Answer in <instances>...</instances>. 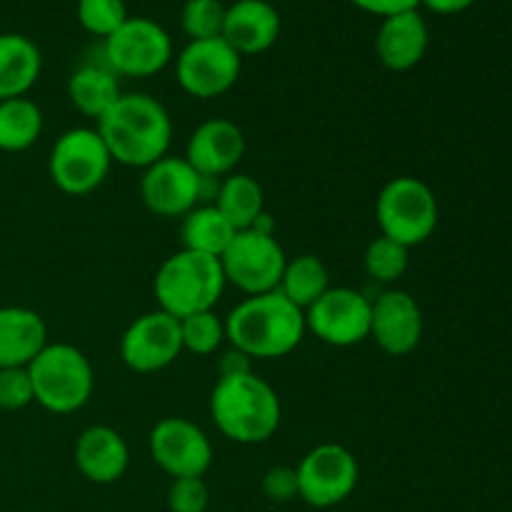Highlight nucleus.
<instances>
[{"label":"nucleus","instance_id":"obj_5","mask_svg":"<svg viewBox=\"0 0 512 512\" xmlns=\"http://www.w3.org/2000/svg\"><path fill=\"white\" fill-rule=\"evenodd\" d=\"M35 403L48 413L70 415L88 405L95 373L83 350L68 343H48L28 365Z\"/></svg>","mask_w":512,"mask_h":512},{"label":"nucleus","instance_id":"obj_29","mask_svg":"<svg viewBox=\"0 0 512 512\" xmlns=\"http://www.w3.org/2000/svg\"><path fill=\"white\" fill-rule=\"evenodd\" d=\"M180 335H183V350L195 355H210L225 340V320H220L213 310L188 315L180 320Z\"/></svg>","mask_w":512,"mask_h":512},{"label":"nucleus","instance_id":"obj_11","mask_svg":"<svg viewBox=\"0 0 512 512\" xmlns=\"http://www.w3.org/2000/svg\"><path fill=\"white\" fill-rule=\"evenodd\" d=\"M240 60L223 38L190 40L175 60V78L193 98H218L238 83Z\"/></svg>","mask_w":512,"mask_h":512},{"label":"nucleus","instance_id":"obj_14","mask_svg":"<svg viewBox=\"0 0 512 512\" xmlns=\"http://www.w3.org/2000/svg\"><path fill=\"white\" fill-rule=\"evenodd\" d=\"M183 353L180 320L163 310H153L128 325L120 338V358L133 373H158Z\"/></svg>","mask_w":512,"mask_h":512},{"label":"nucleus","instance_id":"obj_23","mask_svg":"<svg viewBox=\"0 0 512 512\" xmlns=\"http://www.w3.org/2000/svg\"><path fill=\"white\" fill-rule=\"evenodd\" d=\"M118 75L108 63H83L68 80V98L75 110L98 123L120 98Z\"/></svg>","mask_w":512,"mask_h":512},{"label":"nucleus","instance_id":"obj_37","mask_svg":"<svg viewBox=\"0 0 512 512\" xmlns=\"http://www.w3.org/2000/svg\"><path fill=\"white\" fill-rule=\"evenodd\" d=\"M473 3L475 0H420V5H428V8L438 15L463 13V10H468Z\"/></svg>","mask_w":512,"mask_h":512},{"label":"nucleus","instance_id":"obj_10","mask_svg":"<svg viewBox=\"0 0 512 512\" xmlns=\"http://www.w3.org/2000/svg\"><path fill=\"white\" fill-rule=\"evenodd\" d=\"M298 473V498L310 508H335L358 488V460L348 448L335 443L315 445L305 453Z\"/></svg>","mask_w":512,"mask_h":512},{"label":"nucleus","instance_id":"obj_36","mask_svg":"<svg viewBox=\"0 0 512 512\" xmlns=\"http://www.w3.org/2000/svg\"><path fill=\"white\" fill-rule=\"evenodd\" d=\"M253 373V358H248L240 350H228L220 358V378H233V375H248Z\"/></svg>","mask_w":512,"mask_h":512},{"label":"nucleus","instance_id":"obj_17","mask_svg":"<svg viewBox=\"0 0 512 512\" xmlns=\"http://www.w3.org/2000/svg\"><path fill=\"white\" fill-rule=\"evenodd\" d=\"M245 155V135L233 120L210 118L193 130L185 145V160L205 180L228 178Z\"/></svg>","mask_w":512,"mask_h":512},{"label":"nucleus","instance_id":"obj_1","mask_svg":"<svg viewBox=\"0 0 512 512\" xmlns=\"http://www.w3.org/2000/svg\"><path fill=\"white\" fill-rule=\"evenodd\" d=\"M95 130L103 138L113 163L140 170L165 158L173 140L168 110L148 93L120 95L113 108L98 120Z\"/></svg>","mask_w":512,"mask_h":512},{"label":"nucleus","instance_id":"obj_4","mask_svg":"<svg viewBox=\"0 0 512 512\" xmlns=\"http://www.w3.org/2000/svg\"><path fill=\"white\" fill-rule=\"evenodd\" d=\"M225 285L220 258L185 248L170 255L153 280L160 310L178 320L213 310L223 298Z\"/></svg>","mask_w":512,"mask_h":512},{"label":"nucleus","instance_id":"obj_20","mask_svg":"<svg viewBox=\"0 0 512 512\" xmlns=\"http://www.w3.org/2000/svg\"><path fill=\"white\" fill-rule=\"evenodd\" d=\"M428 43L430 33L425 18L418 10H408V13L383 18L378 38H375V53L388 70L405 73L425 58Z\"/></svg>","mask_w":512,"mask_h":512},{"label":"nucleus","instance_id":"obj_8","mask_svg":"<svg viewBox=\"0 0 512 512\" xmlns=\"http://www.w3.org/2000/svg\"><path fill=\"white\" fill-rule=\"evenodd\" d=\"M288 258L275 235L260 230H238L225 253L220 255L225 283L245 295H263L278 290Z\"/></svg>","mask_w":512,"mask_h":512},{"label":"nucleus","instance_id":"obj_15","mask_svg":"<svg viewBox=\"0 0 512 512\" xmlns=\"http://www.w3.org/2000/svg\"><path fill=\"white\" fill-rule=\"evenodd\" d=\"M150 455L170 478H203L213 465V445L200 425L163 418L150 433Z\"/></svg>","mask_w":512,"mask_h":512},{"label":"nucleus","instance_id":"obj_24","mask_svg":"<svg viewBox=\"0 0 512 512\" xmlns=\"http://www.w3.org/2000/svg\"><path fill=\"white\" fill-rule=\"evenodd\" d=\"M233 238L235 228L215 205H198V208H193L185 215L183 225H180L183 248L203 255H213V258H220Z\"/></svg>","mask_w":512,"mask_h":512},{"label":"nucleus","instance_id":"obj_22","mask_svg":"<svg viewBox=\"0 0 512 512\" xmlns=\"http://www.w3.org/2000/svg\"><path fill=\"white\" fill-rule=\"evenodd\" d=\"M43 58L40 48L20 33H0V100L25 98L38 83Z\"/></svg>","mask_w":512,"mask_h":512},{"label":"nucleus","instance_id":"obj_21","mask_svg":"<svg viewBox=\"0 0 512 512\" xmlns=\"http://www.w3.org/2000/svg\"><path fill=\"white\" fill-rule=\"evenodd\" d=\"M48 345L45 320L30 308H0V368H28Z\"/></svg>","mask_w":512,"mask_h":512},{"label":"nucleus","instance_id":"obj_6","mask_svg":"<svg viewBox=\"0 0 512 512\" xmlns=\"http://www.w3.org/2000/svg\"><path fill=\"white\" fill-rule=\"evenodd\" d=\"M380 235L415 248L423 245L438 228V198L428 183L413 175H400L383 185L375 203Z\"/></svg>","mask_w":512,"mask_h":512},{"label":"nucleus","instance_id":"obj_34","mask_svg":"<svg viewBox=\"0 0 512 512\" xmlns=\"http://www.w3.org/2000/svg\"><path fill=\"white\" fill-rule=\"evenodd\" d=\"M263 493L273 503H288V500L298 498V473H295V468H288V465L270 468L263 478Z\"/></svg>","mask_w":512,"mask_h":512},{"label":"nucleus","instance_id":"obj_27","mask_svg":"<svg viewBox=\"0 0 512 512\" xmlns=\"http://www.w3.org/2000/svg\"><path fill=\"white\" fill-rule=\"evenodd\" d=\"M43 133V113L28 98L0 100V150L23 153Z\"/></svg>","mask_w":512,"mask_h":512},{"label":"nucleus","instance_id":"obj_9","mask_svg":"<svg viewBox=\"0 0 512 512\" xmlns=\"http://www.w3.org/2000/svg\"><path fill=\"white\" fill-rule=\"evenodd\" d=\"M103 58L115 75L150 78L173 58L168 30L150 18H128L103 40Z\"/></svg>","mask_w":512,"mask_h":512},{"label":"nucleus","instance_id":"obj_31","mask_svg":"<svg viewBox=\"0 0 512 512\" xmlns=\"http://www.w3.org/2000/svg\"><path fill=\"white\" fill-rule=\"evenodd\" d=\"M78 23L95 38L113 35L130 18L123 0H78Z\"/></svg>","mask_w":512,"mask_h":512},{"label":"nucleus","instance_id":"obj_26","mask_svg":"<svg viewBox=\"0 0 512 512\" xmlns=\"http://www.w3.org/2000/svg\"><path fill=\"white\" fill-rule=\"evenodd\" d=\"M278 290L305 313L315 300H320L330 290L328 265L318 255H298L295 260L285 263Z\"/></svg>","mask_w":512,"mask_h":512},{"label":"nucleus","instance_id":"obj_32","mask_svg":"<svg viewBox=\"0 0 512 512\" xmlns=\"http://www.w3.org/2000/svg\"><path fill=\"white\" fill-rule=\"evenodd\" d=\"M35 403L28 368H0V410H23Z\"/></svg>","mask_w":512,"mask_h":512},{"label":"nucleus","instance_id":"obj_35","mask_svg":"<svg viewBox=\"0 0 512 512\" xmlns=\"http://www.w3.org/2000/svg\"><path fill=\"white\" fill-rule=\"evenodd\" d=\"M350 3L370 15H378V18H390V15L408 13V10H418L420 0H350Z\"/></svg>","mask_w":512,"mask_h":512},{"label":"nucleus","instance_id":"obj_28","mask_svg":"<svg viewBox=\"0 0 512 512\" xmlns=\"http://www.w3.org/2000/svg\"><path fill=\"white\" fill-rule=\"evenodd\" d=\"M408 263H410V248L385 238V235H380V238H375L373 243L368 245L363 258L365 273L383 285L398 283V280L405 275V270H408Z\"/></svg>","mask_w":512,"mask_h":512},{"label":"nucleus","instance_id":"obj_19","mask_svg":"<svg viewBox=\"0 0 512 512\" xmlns=\"http://www.w3.org/2000/svg\"><path fill=\"white\" fill-rule=\"evenodd\" d=\"M130 463L128 443L108 425H90L75 443V465L95 485L118 483Z\"/></svg>","mask_w":512,"mask_h":512},{"label":"nucleus","instance_id":"obj_13","mask_svg":"<svg viewBox=\"0 0 512 512\" xmlns=\"http://www.w3.org/2000/svg\"><path fill=\"white\" fill-rule=\"evenodd\" d=\"M205 183L208 180L195 173L188 160L165 155L143 170L140 198L158 218H185L203 200Z\"/></svg>","mask_w":512,"mask_h":512},{"label":"nucleus","instance_id":"obj_12","mask_svg":"<svg viewBox=\"0 0 512 512\" xmlns=\"http://www.w3.org/2000/svg\"><path fill=\"white\" fill-rule=\"evenodd\" d=\"M373 300L353 288H330L305 310V328L325 345L350 348L370 338Z\"/></svg>","mask_w":512,"mask_h":512},{"label":"nucleus","instance_id":"obj_16","mask_svg":"<svg viewBox=\"0 0 512 512\" xmlns=\"http://www.w3.org/2000/svg\"><path fill=\"white\" fill-rule=\"evenodd\" d=\"M370 338L393 358L413 353L423 338V313L415 298L405 290H385L373 300Z\"/></svg>","mask_w":512,"mask_h":512},{"label":"nucleus","instance_id":"obj_25","mask_svg":"<svg viewBox=\"0 0 512 512\" xmlns=\"http://www.w3.org/2000/svg\"><path fill=\"white\" fill-rule=\"evenodd\" d=\"M215 208L228 218L235 233L238 230L253 228L255 220L265 213L263 188L255 183V178L245 173H230L220 183L218 195H215Z\"/></svg>","mask_w":512,"mask_h":512},{"label":"nucleus","instance_id":"obj_2","mask_svg":"<svg viewBox=\"0 0 512 512\" xmlns=\"http://www.w3.org/2000/svg\"><path fill=\"white\" fill-rule=\"evenodd\" d=\"M305 313L280 290L248 295L225 318V338L248 358L273 360L293 353L305 335Z\"/></svg>","mask_w":512,"mask_h":512},{"label":"nucleus","instance_id":"obj_3","mask_svg":"<svg viewBox=\"0 0 512 512\" xmlns=\"http://www.w3.org/2000/svg\"><path fill=\"white\" fill-rule=\"evenodd\" d=\"M210 415L220 433L240 445H260L280 428L283 408L273 385L255 373L218 378L210 393Z\"/></svg>","mask_w":512,"mask_h":512},{"label":"nucleus","instance_id":"obj_18","mask_svg":"<svg viewBox=\"0 0 512 512\" xmlns=\"http://www.w3.org/2000/svg\"><path fill=\"white\" fill-rule=\"evenodd\" d=\"M280 35V13L268 0H235L225 8V25L220 38L243 58L265 53Z\"/></svg>","mask_w":512,"mask_h":512},{"label":"nucleus","instance_id":"obj_30","mask_svg":"<svg viewBox=\"0 0 512 512\" xmlns=\"http://www.w3.org/2000/svg\"><path fill=\"white\" fill-rule=\"evenodd\" d=\"M225 8L220 0H185L180 25L190 40H210L223 35Z\"/></svg>","mask_w":512,"mask_h":512},{"label":"nucleus","instance_id":"obj_7","mask_svg":"<svg viewBox=\"0 0 512 512\" xmlns=\"http://www.w3.org/2000/svg\"><path fill=\"white\" fill-rule=\"evenodd\" d=\"M108 148L95 128H70L55 140L48 170L55 188L65 195H88L105 183L110 173Z\"/></svg>","mask_w":512,"mask_h":512},{"label":"nucleus","instance_id":"obj_33","mask_svg":"<svg viewBox=\"0 0 512 512\" xmlns=\"http://www.w3.org/2000/svg\"><path fill=\"white\" fill-rule=\"evenodd\" d=\"M210 505V490L203 478H175L168 488L170 512H205Z\"/></svg>","mask_w":512,"mask_h":512}]
</instances>
